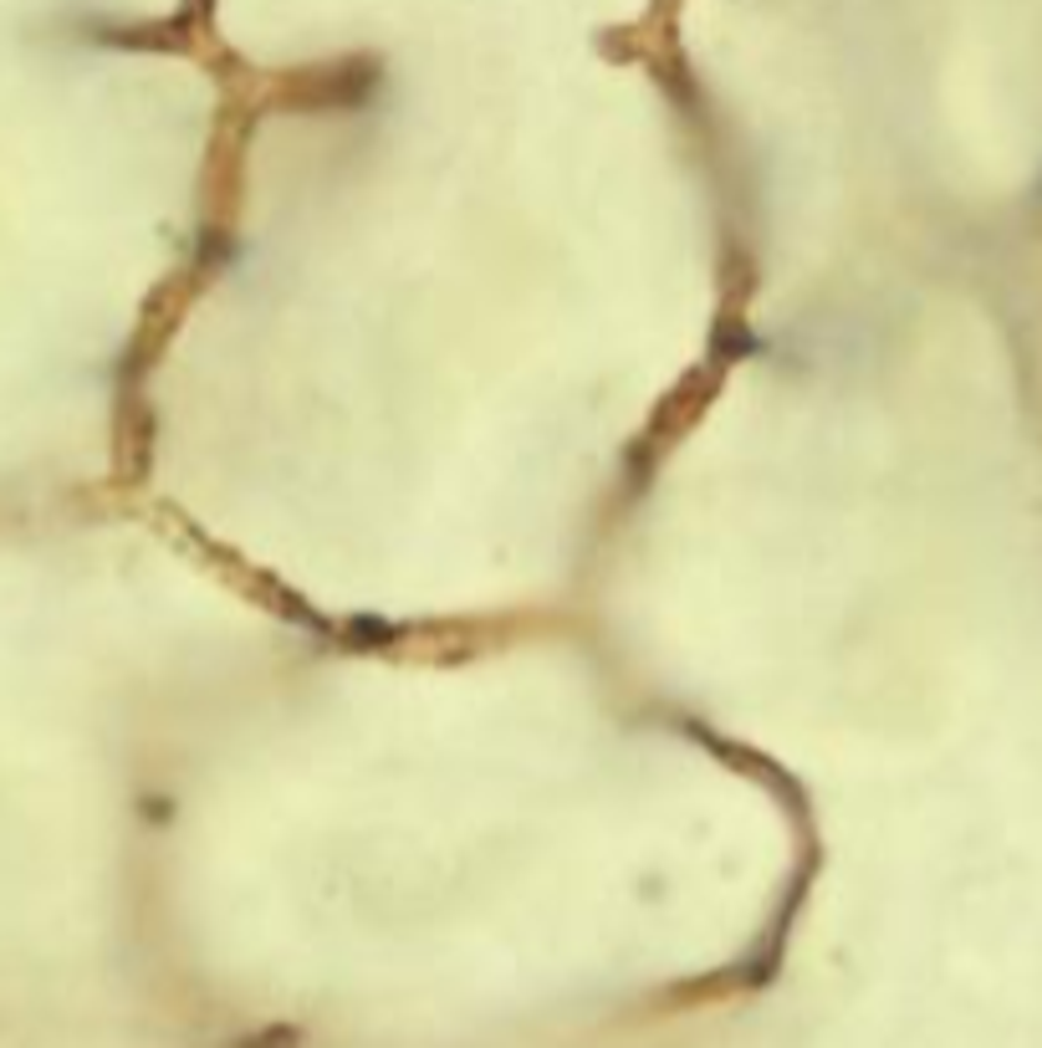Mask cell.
Returning a JSON list of instances; mask_svg holds the SVG:
<instances>
[{"label":"cell","mask_w":1042,"mask_h":1048,"mask_svg":"<svg viewBox=\"0 0 1042 1048\" xmlns=\"http://www.w3.org/2000/svg\"><path fill=\"white\" fill-rule=\"evenodd\" d=\"M271 1034H277V1028H266L261 1044H240V1048H297V1034H291V1028H281V1038H271Z\"/></svg>","instance_id":"obj_1"}]
</instances>
